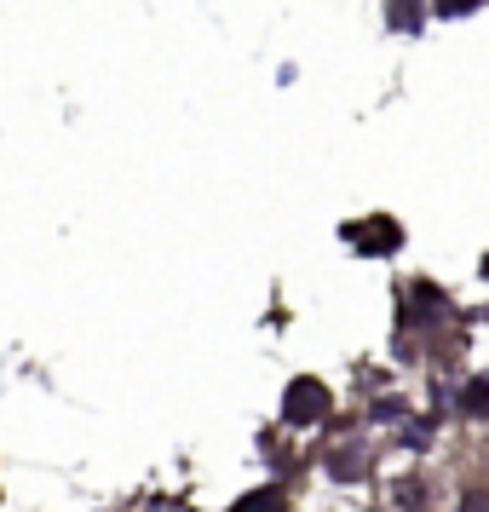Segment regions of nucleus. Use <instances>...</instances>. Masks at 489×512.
Returning a JSON list of instances; mask_svg holds the SVG:
<instances>
[{"instance_id": "2", "label": "nucleus", "mask_w": 489, "mask_h": 512, "mask_svg": "<svg viewBox=\"0 0 489 512\" xmlns=\"http://www.w3.org/2000/svg\"><path fill=\"white\" fill-rule=\"evenodd\" d=\"M236 512H282V501L271 495V489H265V495H254V501H242Z\"/></svg>"}, {"instance_id": "3", "label": "nucleus", "mask_w": 489, "mask_h": 512, "mask_svg": "<svg viewBox=\"0 0 489 512\" xmlns=\"http://www.w3.org/2000/svg\"><path fill=\"white\" fill-rule=\"evenodd\" d=\"M484 397H489L484 386H472V392H461V409H484Z\"/></svg>"}, {"instance_id": "1", "label": "nucleus", "mask_w": 489, "mask_h": 512, "mask_svg": "<svg viewBox=\"0 0 489 512\" xmlns=\"http://www.w3.org/2000/svg\"><path fill=\"white\" fill-rule=\"evenodd\" d=\"M288 415L294 420H317L323 415V386H317V380H300V386L288 392Z\"/></svg>"}]
</instances>
